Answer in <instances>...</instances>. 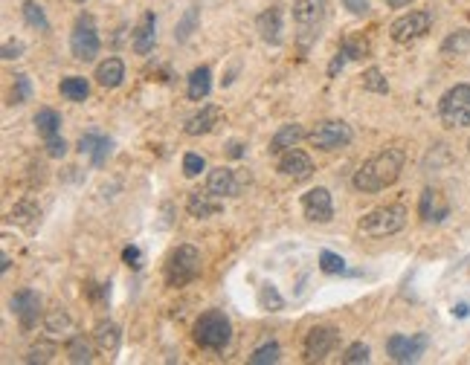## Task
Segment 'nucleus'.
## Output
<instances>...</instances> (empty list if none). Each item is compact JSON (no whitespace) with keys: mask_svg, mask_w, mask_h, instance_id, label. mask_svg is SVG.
<instances>
[{"mask_svg":"<svg viewBox=\"0 0 470 365\" xmlns=\"http://www.w3.org/2000/svg\"><path fill=\"white\" fill-rule=\"evenodd\" d=\"M407 226V206L392 203V206H378L360 217L357 232L363 238H389L398 235Z\"/></svg>","mask_w":470,"mask_h":365,"instance_id":"f03ea898","label":"nucleus"},{"mask_svg":"<svg viewBox=\"0 0 470 365\" xmlns=\"http://www.w3.org/2000/svg\"><path fill=\"white\" fill-rule=\"evenodd\" d=\"M122 79H125V64H122V58H105V61L96 67V82H99L102 87H108V90L120 87Z\"/></svg>","mask_w":470,"mask_h":365,"instance_id":"5701e85b","label":"nucleus"},{"mask_svg":"<svg viewBox=\"0 0 470 365\" xmlns=\"http://www.w3.org/2000/svg\"><path fill=\"white\" fill-rule=\"evenodd\" d=\"M340 342V333L334 328H311L308 336H305V357L308 359H325Z\"/></svg>","mask_w":470,"mask_h":365,"instance_id":"ddd939ff","label":"nucleus"},{"mask_svg":"<svg viewBox=\"0 0 470 365\" xmlns=\"http://www.w3.org/2000/svg\"><path fill=\"white\" fill-rule=\"evenodd\" d=\"M35 128H38V134H41L44 139L58 136V131H61V116H58V110L41 108V110L35 113Z\"/></svg>","mask_w":470,"mask_h":365,"instance_id":"bb28decb","label":"nucleus"},{"mask_svg":"<svg viewBox=\"0 0 470 365\" xmlns=\"http://www.w3.org/2000/svg\"><path fill=\"white\" fill-rule=\"evenodd\" d=\"M441 53L444 56H464V53H470V30L453 32L447 41L441 44Z\"/></svg>","mask_w":470,"mask_h":365,"instance_id":"7c9ffc66","label":"nucleus"},{"mask_svg":"<svg viewBox=\"0 0 470 365\" xmlns=\"http://www.w3.org/2000/svg\"><path fill=\"white\" fill-rule=\"evenodd\" d=\"M73 4H84V0H73Z\"/></svg>","mask_w":470,"mask_h":365,"instance_id":"603ef678","label":"nucleus"},{"mask_svg":"<svg viewBox=\"0 0 470 365\" xmlns=\"http://www.w3.org/2000/svg\"><path fill=\"white\" fill-rule=\"evenodd\" d=\"M319 270L328 273V276L345 273V261H343V255H337V252H331V250H322V252H319Z\"/></svg>","mask_w":470,"mask_h":365,"instance_id":"c9c22d12","label":"nucleus"},{"mask_svg":"<svg viewBox=\"0 0 470 365\" xmlns=\"http://www.w3.org/2000/svg\"><path fill=\"white\" fill-rule=\"evenodd\" d=\"M201 273V252L189 243L177 247L169 261H166V284L169 287H186L189 281H195Z\"/></svg>","mask_w":470,"mask_h":365,"instance_id":"39448f33","label":"nucleus"},{"mask_svg":"<svg viewBox=\"0 0 470 365\" xmlns=\"http://www.w3.org/2000/svg\"><path fill=\"white\" fill-rule=\"evenodd\" d=\"M308 134H305V128L302 125H281L279 131H276V136L270 139V151L273 154H281V151H288V148H296V142L299 139H305Z\"/></svg>","mask_w":470,"mask_h":365,"instance_id":"393cba45","label":"nucleus"},{"mask_svg":"<svg viewBox=\"0 0 470 365\" xmlns=\"http://www.w3.org/2000/svg\"><path fill=\"white\" fill-rule=\"evenodd\" d=\"M467 148H470V142H467Z\"/></svg>","mask_w":470,"mask_h":365,"instance_id":"864d4df0","label":"nucleus"},{"mask_svg":"<svg viewBox=\"0 0 470 365\" xmlns=\"http://www.w3.org/2000/svg\"><path fill=\"white\" fill-rule=\"evenodd\" d=\"M279 172L299 183V180H308L314 174V162H311V157L305 151L288 148V151H281V157H279Z\"/></svg>","mask_w":470,"mask_h":365,"instance_id":"2eb2a0df","label":"nucleus"},{"mask_svg":"<svg viewBox=\"0 0 470 365\" xmlns=\"http://www.w3.org/2000/svg\"><path fill=\"white\" fill-rule=\"evenodd\" d=\"M345 4V9L351 12V15H369V0H343Z\"/></svg>","mask_w":470,"mask_h":365,"instance_id":"a18cd8bd","label":"nucleus"},{"mask_svg":"<svg viewBox=\"0 0 470 365\" xmlns=\"http://www.w3.org/2000/svg\"><path fill=\"white\" fill-rule=\"evenodd\" d=\"M255 30H258V35H262V41L279 46L281 44V9L279 6L265 9L262 15L255 18Z\"/></svg>","mask_w":470,"mask_h":365,"instance_id":"aec40b11","label":"nucleus"},{"mask_svg":"<svg viewBox=\"0 0 470 365\" xmlns=\"http://www.w3.org/2000/svg\"><path fill=\"white\" fill-rule=\"evenodd\" d=\"M120 325L110 322V319H102L96 328H93V342H96V348L102 354H116V348H120Z\"/></svg>","mask_w":470,"mask_h":365,"instance_id":"4be33fe9","label":"nucleus"},{"mask_svg":"<svg viewBox=\"0 0 470 365\" xmlns=\"http://www.w3.org/2000/svg\"><path fill=\"white\" fill-rule=\"evenodd\" d=\"M453 313L459 316V319H464V316L470 313V307H467V305H456V307H453Z\"/></svg>","mask_w":470,"mask_h":365,"instance_id":"3c124183","label":"nucleus"},{"mask_svg":"<svg viewBox=\"0 0 470 365\" xmlns=\"http://www.w3.org/2000/svg\"><path fill=\"white\" fill-rule=\"evenodd\" d=\"M351 128L340 119H328V122H319V125L308 134V142L319 151H337V148H345L351 142Z\"/></svg>","mask_w":470,"mask_h":365,"instance_id":"0eeeda50","label":"nucleus"},{"mask_svg":"<svg viewBox=\"0 0 470 365\" xmlns=\"http://www.w3.org/2000/svg\"><path fill=\"white\" fill-rule=\"evenodd\" d=\"M41 217V209L32 203V200H20L15 209H12V221L15 224H23V226H35V221Z\"/></svg>","mask_w":470,"mask_h":365,"instance_id":"2f4dec72","label":"nucleus"},{"mask_svg":"<svg viewBox=\"0 0 470 365\" xmlns=\"http://www.w3.org/2000/svg\"><path fill=\"white\" fill-rule=\"evenodd\" d=\"M302 212L308 221L314 224H328L334 217V203H331V191L325 186L311 188L308 194H302Z\"/></svg>","mask_w":470,"mask_h":365,"instance_id":"9d476101","label":"nucleus"},{"mask_svg":"<svg viewBox=\"0 0 470 365\" xmlns=\"http://www.w3.org/2000/svg\"><path fill=\"white\" fill-rule=\"evenodd\" d=\"M23 50H27V46H23V41H6V44H4V58H6V61L20 58Z\"/></svg>","mask_w":470,"mask_h":365,"instance_id":"c03bdc74","label":"nucleus"},{"mask_svg":"<svg viewBox=\"0 0 470 365\" xmlns=\"http://www.w3.org/2000/svg\"><path fill=\"white\" fill-rule=\"evenodd\" d=\"M427 348V336L418 333V336H404V333H395L389 336L386 342V351L395 362H418V357L424 354Z\"/></svg>","mask_w":470,"mask_h":365,"instance_id":"9b49d317","label":"nucleus"},{"mask_svg":"<svg viewBox=\"0 0 470 365\" xmlns=\"http://www.w3.org/2000/svg\"><path fill=\"white\" fill-rule=\"evenodd\" d=\"M131 41H134V53L136 56H148L154 50V44H157V18H154V12H146L143 18L136 20Z\"/></svg>","mask_w":470,"mask_h":365,"instance_id":"f3484780","label":"nucleus"},{"mask_svg":"<svg viewBox=\"0 0 470 365\" xmlns=\"http://www.w3.org/2000/svg\"><path fill=\"white\" fill-rule=\"evenodd\" d=\"M30 96H32V84H30V76H23V72H20V76H15V96H12V102H27L30 99Z\"/></svg>","mask_w":470,"mask_h":365,"instance_id":"a19ab883","label":"nucleus"},{"mask_svg":"<svg viewBox=\"0 0 470 365\" xmlns=\"http://www.w3.org/2000/svg\"><path fill=\"white\" fill-rule=\"evenodd\" d=\"M279 359H281L279 342H265L262 348H255V351L250 354V365H273V362H279Z\"/></svg>","mask_w":470,"mask_h":365,"instance_id":"473e14b6","label":"nucleus"},{"mask_svg":"<svg viewBox=\"0 0 470 365\" xmlns=\"http://www.w3.org/2000/svg\"><path fill=\"white\" fill-rule=\"evenodd\" d=\"M122 261H125L128 267H139V261H143V252H139L136 247H125V252H122Z\"/></svg>","mask_w":470,"mask_h":365,"instance_id":"49530a36","label":"nucleus"},{"mask_svg":"<svg viewBox=\"0 0 470 365\" xmlns=\"http://www.w3.org/2000/svg\"><path fill=\"white\" fill-rule=\"evenodd\" d=\"M232 339V325L227 319V313L221 310H206L201 313V319L195 322V342L206 351H224Z\"/></svg>","mask_w":470,"mask_h":365,"instance_id":"7ed1b4c3","label":"nucleus"},{"mask_svg":"<svg viewBox=\"0 0 470 365\" xmlns=\"http://www.w3.org/2000/svg\"><path fill=\"white\" fill-rule=\"evenodd\" d=\"M221 198H215V194H209V191H192L189 194V200H186V212H189L192 217H198V221H206V217H215L221 212Z\"/></svg>","mask_w":470,"mask_h":365,"instance_id":"6ab92c4d","label":"nucleus"},{"mask_svg":"<svg viewBox=\"0 0 470 365\" xmlns=\"http://www.w3.org/2000/svg\"><path fill=\"white\" fill-rule=\"evenodd\" d=\"M386 6H392V9H404V6H409L412 0H383Z\"/></svg>","mask_w":470,"mask_h":365,"instance_id":"8fccbe9b","label":"nucleus"},{"mask_svg":"<svg viewBox=\"0 0 470 365\" xmlns=\"http://www.w3.org/2000/svg\"><path fill=\"white\" fill-rule=\"evenodd\" d=\"M79 151H82V154H90L93 165H102V162L108 160V154H110V139H108L105 134H99V131H87V134H82V139H79Z\"/></svg>","mask_w":470,"mask_h":365,"instance_id":"412c9836","label":"nucleus"},{"mask_svg":"<svg viewBox=\"0 0 470 365\" xmlns=\"http://www.w3.org/2000/svg\"><path fill=\"white\" fill-rule=\"evenodd\" d=\"M438 116L447 128H470V84H456L444 93Z\"/></svg>","mask_w":470,"mask_h":365,"instance_id":"423d86ee","label":"nucleus"},{"mask_svg":"<svg viewBox=\"0 0 470 365\" xmlns=\"http://www.w3.org/2000/svg\"><path fill=\"white\" fill-rule=\"evenodd\" d=\"M340 50L351 58V61H363L366 56H369V41H363V38H355V35H348V38H343V46Z\"/></svg>","mask_w":470,"mask_h":365,"instance_id":"72a5a7b5","label":"nucleus"},{"mask_svg":"<svg viewBox=\"0 0 470 365\" xmlns=\"http://www.w3.org/2000/svg\"><path fill=\"white\" fill-rule=\"evenodd\" d=\"M418 214L424 224H441L450 214V203L438 188H424V194L418 200Z\"/></svg>","mask_w":470,"mask_h":365,"instance_id":"4468645a","label":"nucleus"},{"mask_svg":"<svg viewBox=\"0 0 470 365\" xmlns=\"http://www.w3.org/2000/svg\"><path fill=\"white\" fill-rule=\"evenodd\" d=\"M203 168H206V162H203V157H201V154L189 151V154L183 157V174H186V177H198V174L203 172Z\"/></svg>","mask_w":470,"mask_h":365,"instance_id":"58836bf2","label":"nucleus"},{"mask_svg":"<svg viewBox=\"0 0 470 365\" xmlns=\"http://www.w3.org/2000/svg\"><path fill=\"white\" fill-rule=\"evenodd\" d=\"M195 20H198V9H189V12H186V18L180 20V27H177L174 38H177V41H186V38H189V32H192V27H195Z\"/></svg>","mask_w":470,"mask_h":365,"instance_id":"79ce46f5","label":"nucleus"},{"mask_svg":"<svg viewBox=\"0 0 470 365\" xmlns=\"http://www.w3.org/2000/svg\"><path fill=\"white\" fill-rule=\"evenodd\" d=\"M44 328H46V333H50V336H61V333H67L70 328H73V319H70V313L64 307L56 305L53 310H46Z\"/></svg>","mask_w":470,"mask_h":365,"instance_id":"cd10ccee","label":"nucleus"},{"mask_svg":"<svg viewBox=\"0 0 470 365\" xmlns=\"http://www.w3.org/2000/svg\"><path fill=\"white\" fill-rule=\"evenodd\" d=\"M12 313L18 316L23 331H32L41 319V296L35 290H18L12 296Z\"/></svg>","mask_w":470,"mask_h":365,"instance_id":"f8f14e48","label":"nucleus"},{"mask_svg":"<svg viewBox=\"0 0 470 365\" xmlns=\"http://www.w3.org/2000/svg\"><path fill=\"white\" fill-rule=\"evenodd\" d=\"M70 53L79 61H93L99 56V35H96V27H93L90 15L79 18L73 35H70Z\"/></svg>","mask_w":470,"mask_h":365,"instance_id":"6e6552de","label":"nucleus"},{"mask_svg":"<svg viewBox=\"0 0 470 365\" xmlns=\"http://www.w3.org/2000/svg\"><path fill=\"white\" fill-rule=\"evenodd\" d=\"M206 191L215 194V198H235L239 194V180H235L232 168H212L206 177Z\"/></svg>","mask_w":470,"mask_h":365,"instance_id":"a211bd4d","label":"nucleus"},{"mask_svg":"<svg viewBox=\"0 0 470 365\" xmlns=\"http://www.w3.org/2000/svg\"><path fill=\"white\" fill-rule=\"evenodd\" d=\"M93 345H96V342H90L84 333H73V336L67 339V348H64V351H67V359L76 362V365L93 362Z\"/></svg>","mask_w":470,"mask_h":365,"instance_id":"a878e982","label":"nucleus"},{"mask_svg":"<svg viewBox=\"0 0 470 365\" xmlns=\"http://www.w3.org/2000/svg\"><path fill=\"white\" fill-rule=\"evenodd\" d=\"M345 58H348V56H345V53L340 50V53L334 56V61H331V67H328V76H331V79H334V76H337V72L343 70V64H345Z\"/></svg>","mask_w":470,"mask_h":365,"instance_id":"de8ad7c7","label":"nucleus"},{"mask_svg":"<svg viewBox=\"0 0 470 365\" xmlns=\"http://www.w3.org/2000/svg\"><path fill=\"white\" fill-rule=\"evenodd\" d=\"M258 305H262V310H281L285 307V299L279 296V290L273 284H262V290H258Z\"/></svg>","mask_w":470,"mask_h":365,"instance_id":"f704fd0d","label":"nucleus"},{"mask_svg":"<svg viewBox=\"0 0 470 365\" xmlns=\"http://www.w3.org/2000/svg\"><path fill=\"white\" fill-rule=\"evenodd\" d=\"M46 154H50V157H64L67 154V142L61 139V136H50V139H46Z\"/></svg>","mask_w":470,"mask_h":365,"instance_id":"37998d69","label":"nucleus"},{"mask_svg":"<svg viewBox=\"0 0 470 365\" xmlns=\"http://www.w3.org/2000/svg\"><path fill=\"white\" fill-rule=\"evenodd\" d=\"M209 90H212V70L209 67H195L189 72V87H186V93H189L192 102H203Z\"/></svg>","mask_w":470,"mask_h":365,"instance_id":"b1692460","label":"nucleus"},{"mask_svg":"<svg viewBox=\"0 0 470 365\" xmlns=\"http://www.w3.org/2000/svg\"><path fill=\"white\" fill-rule=\"evenodd\" d=\"M328 18V0H296L293 4V23H296V38L302 46H308L319 38V30Z\"/></svg>","mask_w":470,"mask_h":365,"instance_id":"20e7f679","label":"nucleus"},{"mask_svg":"<svg viewBox=\"0 0 470 365\" xmlns=\"http://www.w3.org/2000/svg\"><path fill=\"white\" fill-rule=\"evenodd\" d=\"M56 357V345L53 342H38L27 351V362H50Z\"/></svg>","mask_w":470,"mask_h":365,"instance_id":"4c0bfd02","label":"nucleus"},{"mask_svg":"<svg viewBox=\"0 0 470 365\" xmlns=\"http://www.w3.org/2000/svg\"><path fill=\"white\" fill-rule=\"evenodd\" d=\"M360 79H363V87L371 90V93H389V82L383 79V72L378 67H369Z\"/></svg>","mask_w":470,"mask_h":365,"instance_id":"e433bc0d","label":"nucleus"},{"mask_svg":"<svg viewBox=\"0 0 470 365\" xmlns=\"http://www.w3.org/2000/svg\"><path fill=\"white\" fill-rule=\"evenodd\" d=\"M20 12H23V20H27L32 30H38V32H50V20H46L44 9L35 4V0H27V4L20 6Z\"/></svg>","mask_w":470,"mask_h":365,"instance_id":"c756f323","label":"nucleus"},{"mask_svg":"<svg viewBox=\"0 0 470 365\" xmlns=\"http://www.w3.org/2000/svg\"><path fill=\"white\" fill-rule=\"evenodd\" d=\"M58 90H61L64 99H70V102H84L87 96H90V84H87V79H82V76H70V79H64Z\"/></svg>","mask_w":470,"mask_h":365,"instance_id":"c85d7f7f","label":"nucleus"},{"mask_svg":"<svg viewBox=\"0 0 470 365\" xmlns=\"http://www.w3.org/2000/svg\"><path fill=\"white\" fill-rule=\"evenodd\" d=\"M345 365H357V362H369V345L363 342H355V345H348L345 357H343Z\"/></svg>","mask_w":470,"mask_h":365,"instance_id":"ea45409f","label":"nucleus"},{"mask_svg":"<svg viewBox=\"0 0 470 365\" xmlns=\"http://www.w3.org/2000/svg\"><path fill=\"white\" fill-rule=\"evenodd\" d=\"M433 27V15L430 12H409L404 18H398L392 27H389V35L395 44H409L421 35H427Z\"/></svg>","mask_w":470,"mask_h":365,"instance_id":"1a4fd4ad","label":"nucleus"},{"mask_svg":"<svg viewBox=\"0 0 470 365\" xmlns=\"http://www.w3.org/2000/svg\"><path fill=\"white\" fill-rule=\"evenodd\" d=\"M227 154H229L232 160H239V157L244 154V145H241L239 139H232V142H229V148H227Z\"/></svg>","mask_w":470,"mask_h":365,"instance_id":"09e8293b","label":"nucleus"},{"mask_svg":"<svg viewBox=\"0 0 470 365\" xmlns=\"http://www.w3.org/2000/svg\"><path fill=\"white\" fill-rule=\"evenodd\" d=\"M221 122H224V110L215 108V105H206V108H201L198 113H192L189 119H186L183 131L189 136H203V134H212Z\"/></svg>","mask_w":470,"mask_h":365,"instance_id":"dca6fc26","label":"nucleus"},{"mask_svg":"<svg viewBox=\"0 0 470 365\" xmlns=\"http://www.w3.org/2000/svg\"><path fill=\"white\" fill-rule=\"evenodd\" d=\"M404 160H407V154L401 148H383V151H378V154L369 157L355 172V188L366 191V194L389 188L392 183H398V177H401Z\"/></svg>","mask_w":470,"mask_h":365,"instance_id":"f257e3e1","label":"nucleus"}]
</instances>
